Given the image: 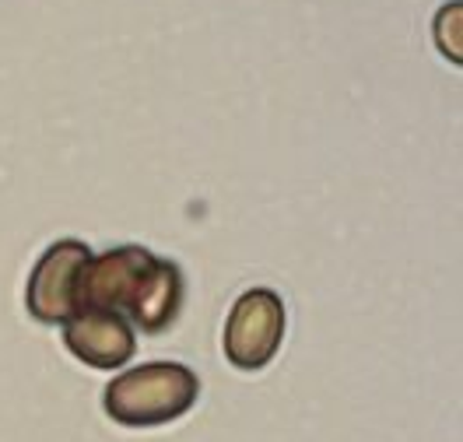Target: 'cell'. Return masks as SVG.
Here are the masks:
<instances>
[{
    "mask_svg": "<svg viewBox=\"0 0 463 442\" xmlns=\"http://www.w3.org/2000/svg\"><path fill=\"white\" fill-rule=\"evenodd\" d=\"M201 376L183 362H141L119 369L102 390V411L123 428H162L197 408Z\"/></svg>",
    "mask_w": 463,
    "mask_h": 442,
    "instance_id": "6da1fadb",
    "label": "cell"
},
{
    "mask_svg": "<svg viewBox=\"0 0 463 442\" xmlns=\"http://www.w3.org/2000/svg\"><path fill=\"white\" fill-rule=\"evenodd\" d=\"M285 302L274 288H250L242 292L229 309L225 334H222V352L232 369L239 372H260L267 369L285 341Z\"/></svg>",
    "mask_w": 463,
    "mask_h": 442,
    "instance_id": "7a4b0ae2",
    "label": "cell"
},
{
    "mask_svg": "<svg viewBox=\"0 0 463 442\" xmlns=\"http://www.w3.org/2000/svg\"><path fill=\"white\" fill-rule=\"evenodd\" d=\"M88 260L91 249L85 239H57L53 246L43 249L25 285V309L35 324L60 326L81 309L78 292Z\"/></svg>",
    "mask_w": 463,
    "mask_h": 442,
    "instance_id": "3957f363",
    "label": "cell"
},
{
    "mask_svg": "<svg viewBox=\"0 0 463 442\" xmlns=\"http://www.w3.org/2000/svg\"><path fill=\"white\" fill-rule=\"evenodd\" d=\"M60 334H63V348L99 372L127 369L130 358L137 354V330L123 313L81 309L67 324H60Z\"/></svg>",
    "mask_w": 463,
    "mask_h": 442,
    "instance_id": "277c9868",
    "label": "cell"
},
{
    "mask_svg": "<svg viewBox=\"0 0 463 442\" xmlns=\"http://www.w3.org/2000/svg\"><path fill=\"white\" fill-rule=\"evenodd\" d=\"M151 264H155V253L145 246H134V242L113 246L106 253H91L85 274H81V292H78L81 309L127 313V306H130V298H134Z\"/></svg>",
    "mask_w": 463,
    "mask_h": 442,
    "instance_id": "5b68a950",
    "label": "cell"
},
{
    "mask_svg": "<svg viewBox=\"0 0 463 442\" xmlns=\"http://www.w3.org/2000/svg\"><path fill=\"white\" fill-rule=\"evenodd\" d=\"M183 298H186V277H183L179 264L165 260V257H155V264L147 267V274L141 277L123 316L141 334H162L175 324Z\"/></svg>",
    "mask_w": 463,
    "mask_h": 442,
    "instance_id": "8992f818",
    "label": "cell"
},
{
    "mask_svg": "<svg viewBox=\"0 0 463 442\" xmlns=\"http://www.w3.org/2000/svg\"><path fill=\"white\" fill-rule=\"evenodd\" d=\"M435 50L449 60L453 67L463 63V0H446L432 18Z\"/></svg>",
    "mask_w": 463,
    "mask_h": 442,
    "instance_id": "52a82bcc",
    "label": "cell"
}]
</instances>
